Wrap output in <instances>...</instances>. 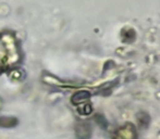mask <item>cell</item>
<instances>
[{
	"mask_svg": "<svg viewBox=\"0 0 160 139\" xmlns=\"http://www.w3.org/2000/svg\"><path fill=\"white\" fill-rule=\"evenodd\" d=\"M114 139H137V132L132 123H125L117 129Z\"/></svg>",
	"mask_w": 160,
	"mask_h": 139,
	"instance_id": "cell-1",
	"label": "cell"
},
{
	"mask_svg": "<svg viewBox=\"0 0 160 139\" xmlns=\"http://www.w3.org/2000/svg\"><path fill=\"white\" fill-rule=\"evenodd\" d=\"M92 126L88 122L80 121L75 125V136L76 139H91L92 137Z\"/></svg>",
	"mask_w": 160,
	"mask_h": 139,
	"instance_id": "cell-2",
	"label": "cell"
},
{
	"mask_svg": "<svg viewBox=\"0 0 160 139\" xmlns=\"http://www.w3.org/2000/svg\"><path fill=\"white\" fill-rule=\"evenodd\" d=\"M91 98V93L86 90H81L78 93H76L75 95L72 97V103L78 105V104H83V103H86L87 100Z\"/></svg>",
	"mask_w": 160,
	"mask_h": 139,
	"instance_id": "cell-3",
	"label": "cell"
},
{
	"mask_svg": "<svg viewBox=\"0 0 160 139\" xmlns=\"http://www.w3.org/2000/svg\"><path fill=\"white\" fill-rule=\"evenodd\" d=\"M19 123L18 118L13 116H0V127L3 128H12L15 127Z\"/></svg>",
	"mask_w": 160,
	"mask_h": 139,
	"instance_id": "cell-4",
	"label": "cell"
},
{
	"mask_svg": "<svg viewBox=\"0 0 160 139\" xmlns=\"http://www.w3.org/2000/svg\"><path fill=\"white\" fill-rule=\"evenodd\" d=\"M92 110H93V108H92V105L89 103H83L80 105V108H78V112H80L81 114H84V115L91 114Z\"/></svg>",
	"mask_w": 160,
	"mask_h": 139,
	"instance_id": "cell-5",
	"label": "cell"
},
{
	"mask_svg": "<svg viewBox=\"0 0 160 139\" xmlns=\"http://www.w3.org/2000/svg\"><path fill=\"white\" fill-rule=\"evenodd\" d=\"M0 107H1V101H0Z\"/></svg>",
	"mask_w": 160,
	"mask_h": 139,
	"instance_id": "cell-6",
	"label": "cell"
}]
</instances>
